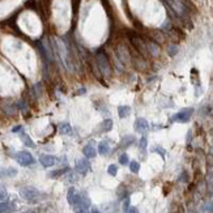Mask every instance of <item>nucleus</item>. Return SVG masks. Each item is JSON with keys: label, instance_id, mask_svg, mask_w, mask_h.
<instances>
[{"label": "nucleus", "instance_id": "5701e85b", "mask_svg": "<svg viewBox=\"0 0 213 213\" xmlns=\"http://www.w3.org/2000/svg\"><path fill=\"white\" fill-rule=\"evenodd\" d=\"M128 208H129V199H126L123 203V213H127Z\"/></svg>", "mask_w": 213, "mask_h": 213}, {"label": "nucleus", "instance_id": "6ab92c4d", "mask_svg": "<svg viewBox=\"0 0 213 213\" xmlns=\"http://www.w3.org/2000/svg\"><path fill=\"white\" fill-rule=\"evenodd\" d=\"M107 173H109L110 175H112V177H115L116 173H118V166H116V165H110V166L107 167Z\"/></svg>", "mask_w": 213, "mask_h": 213}, {"label": "nucleus", "instance_id": "9d476101", "mask_svg": "<svg viewBox=\"0 0 213 213\" xmlns=\"http://www.w3.org/2000/svg\"><path fill=\"white\" fill-rule=\"evenodd\" d=\"M111 128H112L111 119H106V120H103L99 124V131H101V132H109V131H111Z\"/></svg>", "mask_w": 213, "mask_h": 213}, {"label": "nucleus", "instance_id": "423d86ee", "mask_svg": "<svg viewBox=\"0 0 213 213\" xmlns=\"http://www.w3.org/2000/svg\"><path fill=\"white\" fill-rule=\"evenodd\" d=\"M149 128V124L147 122V119H144V118H137L136 119V122H135V131L136 132H140V134H144V132H147Z\"/></svg>", "mask_w": 213, "mask_h": 213}, {"label": "nucleus", "instance_id": "9b49d317", "mask_svg": "<svg viewBox=\"0 0 213 213\" xmlns=\"http://www.w3.org/2000/svg\"><path fill=\"white\" fill-rule=\"evenodd\" d=\"M16 206L11 203H0V213H12Z\"/></svg>", "mask_w": 213, "mask_h": 213}, {"label": "nucleus", "instance_id": "b1692460", "mask_svg": "<svg viewBox=\"0 0 213 213\" xmlns=\"http://www.w3.org/2000/svg\"><path fill=\"white\" fill-rule=\"evenodd\" d=\"M127 213H139V211H137V208H135V206H129Z\"/></svg>", "mask_w": 213, "mask_h": 213}, {"label": "nucleus", "instance_id": "1a4fd4ad", "mask_svg": "<svg viewBox=\"0 0 213 213\" xmlns=\"http://www.w3.org/2000/svg\"><path fill=\"white\" fill-rule=\"evenodd\" d=\"M83 153L85 154V157H88V158H94V157H96V154H97L94 147L90 145V144H89V145H86V147H84Z\"/></svg>", "mask_w": 213, "mask_h": 213}, {"label": "nucleus", "instance_id": "4468645a", "mask_svg": "<svg viewBox=\"0 0 213 213\" xmlns=\"http://www.w3.org/2000/svg\"><path fill=\"white\" fill-rule=\"evenodd\" d=\"M59 131H60V134H63V135H71L72 127L70 126V123H61V124H59Z\"/></svg>", "mask_w": 213, "mask_h": 213}, {"label": "nucleus", "instance_id": "39448f33", "mask_svg": "<svg viewBox=\"0 0 213 213\" xmlns=\"http://www.w3.org/2000/svg\"><path fill=\"white\" fill-rule=\"evenodd\" d=\"M75 167H76V171L79 174H85L90 169V164L86 158H80V160L76 161V166Z\"/></svg>", "mask_w": 213, "mask_h": 213}, {"label": "nucleus", "instance_id": "aec40b11", "mask_svg": "<svg viewBox=\"0 0 213 213\" xmlns=\"http://www.w3.org/2000/svg\"><path fill=\"white\" fill-rule=\"evenodd\" d=\"M7 197H8V192H7V190H5L3 186H0V202H3V200H5Z\"/></svg>", "mask_w": 213, "mask_h": 213}, {"label": "nucleus", "instance_id": "f257e3e1", "mask_svg": "<svg viewBox=\"0 0 213 213\" xmlns=\"http://www.w3.org/2000/svg\"><path fill=\"white\" fill-rule=\"evenodd\" d=\"M20 195L24 200H26L28 203H39L42 200L46 199V195L39 190L34 188V187H24L20 190Z\"/></svg>", "mask_w": 213, "mask_h": 213}, {"label": "nucleus", "instance_id": "bb28decb", "mask_svg": "<svg viewBox=\"0 0 213 213\" xmlns=\"http://www.w3.org/2000/svg\"><path fill=\"white\" fill-rule=\"evenodd\" d=\"M20 129H21L20 126H18V127H15V128H13V132H17V131H20Z\"/></svg>", "mask_w": 213, "mask_h": 213}, {"label": "nucleus", "instance_id": "20e7f679", "mask_svg": "<svg viewBox=\"0 0 213 213\" xmlns=\"http://www.w3.org/2000/svg\"><path fill=\"white\" fill-rule=\"evenodd\" d=\"M192 112H193V109H192V107L183 109V110H180L178 114H175V115L171 118V120H173V122L186 123V122H188V119H190V116L192 115Z\"/></svg>", "mask_w": 213, "mask_h": 213}, {"label": "nucleus", "instance_id": "393cba45", "mask_svg": "<svg viewBox=\"0 0 213 213\" xmlns=\"http://www.w3.org/2000/svg\"><path fill=\"white\" fill-rule=\"evenodd\" d=\"M154 150H156V152H160V154H161V156H164V154H165V150H164V149H161L160 147L154 148Z\"/></svg>", "mask_w": 213, "mask_h": 213}, {"label": "nucleus", "instance_id": "412c9836", "mask_svg": "<svg viewBox=\"0 0 213 213\" xmlns=\"http://www.w3.org/2000/svg\"><path fill=\"white\" fill-rule=\"evenodd\" d=\"M119 164H122V165L128 164V156L126 153H122L120 156H119Z\"/></svg>", "mask_w": 213, "mask_h": 213}, {"label": "nucleus", "instance_id": "a878e982", "mask_svg": "<svg viewBox=\"0 0 213 213\" xmlns=\"http://www.w3.org/2000/svg\"><path fill=\"white\" fill-rule=\"evenodd\" d=\"M90 213H99V211H98L97 208H92V209H90Z\"/></svg>", "mask_w": 213, "mask_h": 213}, {"label": "nucleus", "instance_id": "ddd939ff", "mask_svg": "<svg viewBox=\"0 0 213 213\" xmlns=\"http://www.w3.org/2000/svg\"><path fill=\"white\" fill-rule=\"evenodd\" d=\"M118 114H119V118H127L129 114H131V107L129 106H119L118 107Z\"/></svg>", "mask_w": 213, "mask_h": 213}, {"label": "nucleus", "instance_id": "cd10ccee", "mask_svg": "<svg viewBox=\"0 0 213 213\" xmlns=\"http://www.w3.org/2000/svg\"><path fill=\"white\" fill-rule=\"evenodd\" d=\"M25 213H33V212H25Z\"/></svg>", "mask_w": 213, "mask_h": 213}, {"label": "nucleus", "instance_id": "6e6552de", "mask_svg": "<svg viewBox=\"0 0 213 213\" xmlns=\"http://www.w3.org/2000/svg\"><path fill=\"white\" fill-rule=\"evenodd\" d=\"M39 162L45 167H50V166L55 165L56 158L54 157V156H51V154H42L41 157H39Z\"/></svg>", "mask_w": 213, "mask_h": 213}, {"label": "nucleus", "instance_id": "4be33fe9", "mask_svg": "<svg viewBox=\"0 0 213 213\" xmlns=\"http://www.w3.org/2000/svg\"><path fill=\"white\" fill-rule=\"evenodd\" d=\"M147 144H148L147 137H145V136H143V137H141V140H140V149H141V150H145Z\"/></svg>", "mask_w": 213, "mask_h": 213}, {"label": "nucleus", "instance_id": "f8f14e48", "mask_svg": "<svg viewBox=\"0 0 213 213\" xmlns=\"http://www.w3.org/2000/svg\"><path fill=\"white\" fill-rule=\"evenodd\" d=\"M134 143H135V137L134 136H131V135L124 136L122 139V141H120V148H128L129 145H132Z\"/></svg>", "mask_w": 213, "mask_h": 213}, {"label": "nucleus", "instance_id": "2eb2a0df", "mask_svg": "<svg viewBox=\"0 0 213 213\" xmlns=\"http://www.w3.org/2000/svg\"><path fill=\"white\" fill-rule=\"evenodd\" d=\"M109 150H110V147H109V144L106 143V141H101L98 144V152L101 153V154H107L109 153Z\"/></svg>", "mask_w": 213, "mask_h": 213}, {"label": "nucleus", "instance_id": "dca6fc26", "mask_svg": "<svg viewBox=\"0 0 213 213\" xmlns=\"http://www.w3.org/2000/svg\"><path fill=\"white\" fill-rule=\"evenodd\" d=\"M67 171H70V169H68V167L60 169V170H55V171H52V173H50V177H51V178H56V177H60L61 174H64V173H67Z\"/></svg>", "mask_w": 213, "mask_h": 213}, {"label": "nucleus", "instance_id": "0eeeda50", "mask_svg": "<svg viewBox=\"0 0 213 213\" xmlns=\"http://www.w3.org/2000/svg\"><path fill=\"white\" fill-rule=\"evenodd\" d=\"M80 193L73 188V187H71L70 190H68V193H67V200H68V203H70L71 205H75L77 202H79V199H80Z\"/></svg>", "mask_w": 213, "mask_h": 213}, {"label": "nucleus", "instance_id": "f03ea898", "mask_svg": "<svg viewBox=\"0 0 213 213\" xmlns=\"http://www.w3.org/2000/svg\"><path fill=\"white\" fill-rule=\"evenodd\" d=\"M97 63L99 67V71L101 73H103L105 76H110L111 75V67L109 63V59L106 58V55L103 52H98L97 55Z\"/></svg>", "mask_w": 213, "mask_h": 213}, {"label": "nucleus", "instance_id": "7ed1b4c3", "mask_svg": "<svg viewBox=\"0 0 213 213\" xmlns=\"http://www.w3.org/2000/svg\"><path fill=\"white\" fill-rule=\"evenodd\" d=\"M16 160L21 166H29L34 164V157L32 156V153L26 152V150H21L16 154Z\"/></svg>", "mask_w": 213, "mask_h": 213}, {"label": "nucleus", "instance_id": "f3484780", "mask_svg": "<svg viewBox=\"0 0 213 213\" xmlns=\"http://www.w3.org/2000/svg\"><path fill=\"white\" fill-rule=\"evenodd\" d=\"M21 139H22V141H24V144H25V145L34 148V143L32 141V139H30V137H29L26 134H22V135H21Z\"/></svg>", "mask_w": 213, "mask_h": 213}, {"label": "nucleus", "instance_id": "a211bd4d", "mask_svg": "<svg viewBox=\"0 0 213 213\" xmlns=\"http://www.w3.org/2000/svg\"><path fill=\"white\" fill-rule=\"evenodd\" d=\"M129 170L132 171V173H139L140 170V164L139 162H136V161H132V162H129Z\"/></svg>", "mask_w": 213, "mask_h": 213}]
</instances>
